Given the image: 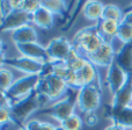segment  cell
<instances>
[{
    "instance_id": "cell-8",
    "label": "cell",
    "mask_w": 132,
    "mask_h": 130,
    "mask_svg": "<svg viewBox=\"0 0 132 130\" xmlns=\"http://www.w3.org/2000/svg\"><path fill=\"white\" fill-rule=\"evenodd\" d=\"M115 56H116V52H115L111 43L110 42H104L97 50L94 51L90 55L85 56V58L96 66L109 67L115 62Z\"/></svg>"
},
{
    "instance_id": "cell-28",
    "label": "cell",
    "mask_w": 132,
    "mask_h": 130,
    "mask_svg": "<svg viewBox=\"0 0 132 130\" xmlns=\"http://www.w3.org/2000/svg\"><path fill=\"white\" fill-rule=\"evenodd\" d=\"M39 7H41V1H35V0H23L22 9L24 12H27L28 14H30V15H32Z\"/></svg>"
},
{
    "instance_id": "cell-15",
    "label": "cell",
    "mask_w": 132,
    "mask_h": 130,
    "mask_svg": "<svg viewBox=\"0 0 132 130\" xmlns=\"http://www.w3.org/2000/svg\"><path fill=\"white\" fill-rule=\"evenodd\" d=\"M96 75V70L95 65L92 64L89 60H87V63L82 68H80L79 71L75 72V89H80L84 86H88V85H93V81L95 79Z\"/></svg>"
},
{
    "instance_id": "cell-34",
    "label": "cell",
    "mask_w": 132,
    "mask_h": 130,
    "mask_svg": "<svg viewBox=\"0 0 132 130\" xmlns=\"http://www.w3.org/2000/svg\"><path fill=\"white\" fill-rule=\"evenodd\" d=\"M18 130H28V129L26 128V127H20V128H19Z\"/></svg>"
},
{
    "instance_id": "cell-18",
    "label": "cell",
    "mask_w": 132,
    "mask_h": 130,
    "mask_svg": "<svg viewBox=\"0 0 132 130\" xmlns=\"http://www.w3.org/2000/svg\"><path fill=\"white\" fill-rule=\"evenodd\" d=\"M104 5L100 1H95V0H89L86 1L82 5V13L86 19L90 21H98L102 19V13Z\"/></svg>"
},
{
    "instance_id": "cell-10",
    "label": "cell",
    "mask_w": 132,
    "mask_h": 130,
    "mask_svg": "<svg viewBox=\"0 0 132 130\" xmlns=\"http://www.w3.org/2000/svg\"><path fill=\"white\" fill-rule=\"evenodd\" d=\"M75 103L74 100H72L71 96L63 99V100L57 101L56 103L51 105L50 107L46 109V113L50 115L52 119L57 120V121L63 122L64 120H66L67 117L72 116L74 114V108H75Z\"/></svg>"
},
{
    "instance_id": "cell-36",
    "label": "cell",
    "mask_w": 132,
    "mask_h": 130,
    "mask_svg": "<svg viewBox=\"0 0 132 130\" xmlns=\"http://www.w3.org/2000/svg\"><path fill=\"white\" fill-rule=\"evenodd\" d=\"M130 106H131V107H132V102H131V105H130Z\"/></svg>"
},
{
    "instance_id": "cell-24",
    "label": "cell",
    "mask_w": 132,
    "mask_h": 130,
    "mask_svg": "<svg viewBox=\"0 0 132 130\" xmlns=\"http://www.w3.org/2000/svg\"><path fill=\"white\" fill-rule=\"evenodd\" d=\"M84 126V120L77 114L67 117L63 122H60V128L63 130H81Z\"/></svg>"
},
{
    "instance_id": "cell-1",
    "label": "cell",
    "mask_w": 132,
    "mask_h": 130,
    "mask_svg": "<svg viewBox=\"0 0 132 130\" xmlns=\"http://www.w3.org/2000/svg\"><path fill=\"white\" fill-rule=\"evenodd\" d=\"M104 39L100 34L96 26L86 27L79 30L74 35L73 39V47L81 56H87L96 51L103 43Z\"/></svg>"
},
{
    "instance_id": "cell-33",
    "label": "cell",
    "mask_w": 132,
    "mask_h": 130,
    "mask_svg": "<svg viewBox=\"0 0 132 130\" xmlns=\"http://www.w3.org/2000/svg\"><path fill=\"white\" fill-rule=\"evenodd\" d=\"M104 130H126V128H124V127L119 126V124L111 123L110 126H108L107 128H104Z\"/></svg>"
},
{
    "instance_id": "cell-30",
    "label": "cell",
    "mask_w": 132,
    "mask_h": 130,
    "mask_svg": "<svg viewBox=\"0 0 132 130\" xmlns=\"http://www.w3.org/2000/svg\"><path fill=\"white\" fill-rule=\"evenodd\" d=\"M41 126H42V122L38 121V120H30V121H28L24 124V127L28 130H39Z\"/></svg>"
},
{
    "instance_id": "cell-23",
    "label": "cell",
    "mask_w": 132,
    "mask_h": 130,
    "mask_svg": "<svg viewBox=\"0 0 132 130\" xmlns=\"http://www.w3.org/2000/svg\"><path fill=\"white\" fill-rule=\"evenodd\" d=\"M123 13L122 9L116 5H104L102 13V19L101 20H111V21H117V22H122L123 20Z\"/></svg>"
},
{
    "instance_id": "cell-21",
    "label": "cell",
    "mask_w": 132,
    "mask_h": 130,
    "mask_svg": "<svg viewBox=\"0 0 132 130\" xmlns=\"http://www.w3.org/2000/svg\"><path fill=\"white\" fill-rule=\"evenodd\" d=\"M41 6L57 15H64L67 11V4L63 0H43L41 1Z\"/></svg>"
},
{
    "instance_id": "cell-14",
    "label": "cell",
    "mask_w": 132,
    "mask_h": 130,
    "mask_svg": "<svg viewBox=\"0 0 132 130\" xmlns=\"http://www.w3.org/2000/svg\"><path fill=\"white\" fill-rule=\"evenodd\" d=\"M107 117L112 121V123L119 124L124 128L132 129V107L121 108V109H109L107 110Z\"/></svg>"
},
{
    "instance_id": "cell-12",
    "label": "cell",
    "mask_w": 132,
    "mask_h": 130,
    "mask_svg": "<svg viewBox=\"0 0 132 130\" xmlns=\"http://www.w3.org/2000/svg\"><path fill=\"white\" fill-rule=\"evenodd\" d=\"M126 80H128V74L115 62L108 67L107 75H105V84L108 85V88L112 95L124 86Z\"/></svg>"
},
{
    "instance_id": "cell-26",
    "label": "cell",
    "mask_w": 132,
    "mask_h": 130,
    "mask_svg": "<svg viewBox=\"0 0 132 130\" xmlns=\"http://www.w3.org/2000/svg\"><path fill=\"white\" fill-rule=\"evenodd\" d=\"M0 81H1V92H6L13 85V73L8 68L2 67L0 70Z\"/></svg>"
},
{
    "instance_id": "cell-5",
    "label": "cell",
    "mask_w": 132,
    "mask_h": 130,
    "mask_svg": "<svg viewBox=\"0 0 132 130\" xmlns=\"http://www.w3.org/2000/svg\"><path fill=\"white\" fill-rule=\"evenodd\" d=\"M77 106L82 113H92L97 110L101 105V93L94 85L84 86L77 95Z\"/></svg>"
},
{
    "instance_id": "cell-32",
    "label": "cell",
    "mask_w": 132,
    "mask_h": 130,
    "mask_svg": "<svg viewBox=\"0 0 132 130\" xmlns=\"http://www.w3.org/2000/svg\"><path fill=\"white\" fill-rule=\"evenodd\" d=\"M122 22H125V23H128V25L132 26V11H129L124 14Z\"/></svg>"
},
{
    "instance_id": "cell-2",
    "label": "cell",
    "mask_w": 132,
    "mask_h": 130,
    "mask_svg": "<svg viewBox=\"0 0 132 130\" xmlns=\"http://www.w3.org/2000/svg\"><path fill=\"white\" fill-rule=\"evenodd\" d=\"M46 100L48 99L45 96L38 94L37 91H34L28 96L13 102V105L9 107V109H11L14 122L23 123L27 120V117L30 114H32L35 110L39 109Z\"/></svg>"
},
{
    "instance_id": "cell-17",
    "label": "cell",
    "mask_w": 132,
    "mask_h": 130,
    "mask_svg": "<svg viewBox=\"0 0 132 130\" xmlns=\"http://www.w3.org/2000/svg\"><path fill=\"white\" fill-rule=\"evenodd\" d=\"M12 40L15 44L32 43V42H37V33L30 25L23 26L14 30L12 34Z\"/></svg>"
},
{
    "instance_id": "cell-16",
    "label": "cell",
    "mask_w": 132,
    "mask_h": 130,
    "mask_svg": "<svg viewBox=\"0 0 132 130\" xmlns=\"http://www.w3.org/2000/svg\"><path fill=\"white\" fill-rule=\"evenodd\" d=\"M115 63L126 73L132 72V42L123 44L115 56Z\"/></svg>"
},
{
    "instance_id": "cell-29",
    "label": "cell",
    "mask_w": 132,
    "mask_h": 130,
    "mask_svg": "<svg viewBox=\"0 0 132 130\" xmlns=\"http://www.w3.org/2000/svg\"><path fill=\"white\" fill-rule=\"evenodd\" d=\"M98 122V116L95 112L92 113H86L84 116V123L88 127H94L96 126Z\"/></svg>"
},
{
    "instance_id": "cell-11",
    "label": "cell",
    "mask_w": 132,
    "mask_h": 130,
    "mask_svg": "<svg viewBox=\"0 0 132 130\" xmlns=\"http://www.w3.org/2000/svg\"><path fill=\"white\" fill-rule=\"evenodd\" d=\"M15 47L19 50V52H20L22 56L39 60V62L44 63V64H48V63L51 62L50 56H49L48 51H46V48L43 45H41V44H38L37 42L15 44Z\"/></svg>"
},
{
    "instance_id": "cell-3",
    "label": "cell",
    "mask_w": 132,
    "mask_h": 130,
    "mask_svg": "<svg viewBox=\"0 0 132 130\" xmlns=\"http://www.w3.org/2000/svg\"><path fill=\"white\" fill-rule=\"evenodd\" d=\"M68 86L62 78L53 73L46 75H41L39 82L37 85V93L45 96L48 100H58L65 94Z\"/></svg>"
},
{
    "instance_id": "cell-20",
    "label": "cell",
    "mask_w": 132,
    "mask_h": 130,
    "mask_svg": "<svg viewBox=\"0 0 132 130\" xmlns=\"http://www.w3.org/2000/svg\"><path fill=\"white\" fill-rule=\"evenodd\" d=\"M119 23L121 22L111 21V20H100L97 22V25H96V27H97L100 34L102 35V37L105 41V37H108V39H112L114 36H117Z\"/></svg>"
},
{
    "instance_id": "cell-31",
    "label": "cell",
    "mask_w": 132,
    "mask_h": 130,
    "mask_svg": "<svg viewBox=\"0 0 132 130\" xmlns=\"http://www.w3.org/2000/svg\"><path fill=\"white\" fill-rule=\"evenodd\" d=\"M59 127H55L53 124L48 123V122H42V126L39 130H58Z\"/></svg>"
},
{
    "instance_id": "cell-9",
    "label": "cell",
    "mask_w": 132,
    "mask_h": 130,
    "mask_svg": "<svg viewBox=\"0 0 132 130\" xmlns=\"http://www.w3.org/2000/svg\"><path fill=\"white\" fill-rule=\"evenodd\" d=\"M32 22V16L24 12L23 9H16L11 11L4 19H1V30H16L23 26H28Z\"/></svg>"
},
{
    "instance_id": "cell-19",
    "label": "cell",
    "mask_w": 132,
    "mask_h": 130,
    "mask_svg": "<svg viewBox=\"0 0 132 130\" xmlns=\"http://www.w3.org/2000/svg\"><path fill=\"white\" fill-rule=\"evenodd\" d=\"M31 16H32V22L37 27L42 28V29H51L53 27V25H55L53 14L42 6Z\"/></svg>"
},
{
    "instance_id": "cell-13",
    "label": "cell",
    "mask_w": 132,
    "mask_h": 130,
    "mask_svg": "<svg viewBox=\"0 0 132 130\" xmlns=\"http://www.w3.org/2000/svg\"><path fill=\"white\" fill-rule=\"evenodd\" d=\"M132 102V72L128 74V80L124 86L117 93L112 95L111 100V109H121L128 107Z\"/></svg>"
},
{
    "instance_id": "cell-4",
    "label": "cell",
    "mask_w": 132,
    "mask_h": 130,
    "mask_svg": "<svg viewBox=\"0 0 132 130\" xmlns=\"http://www.w3.org/2000/svg\"><path fill=\"white\" fill-rule=\"evenodd\" d=\"M39 79H41V75L38 74H26L24 77L16 79L13 82V85L4 93L15 102L36 91Z\"/></svg>"
},
{
    "instance_id": "cell-35",
    "label": "cell",
    "mask_w": 132,
    "mask_h": 130,
    "mask_svg": "<svg viewBox=\"0 0 132 130\" xmlns=\"http://www.w3.org/2000/svg\"><path fill=\"white\" fill-rule=\"evenodd\" d=\"M126 130H132V129H126Z\"/></svg>"
},
{
    "instance_id": "cell-22",
    "label": "cell",
    "mask_w": 132,
    "mask_h": 130,
    "mask_svg": "<svg viewBox=\"0 0 132 130\" xmlns=\"http://www.w3.org/2000/svg\"><path fill=\"white\" fill-rule=\"evenodd\" d=\"M65 63L73 72H77V71H79L80 68L84 67L85 64L87 63V59L84 57V56L80 55V53L74 49V47H73V50L71 51L70 56H68V58L65 60Z\"/></svg>"
},
{
    "instance_id": "cell-6",
    "label": "cell",
    "mask_w": 132,
    "mask_h": 130,
    "mask_svg": "<svg viewBox=\"0 0 132 130\" xmlns=\"http://www.w3.org/2000/svg\"><path fill=\"white\" fill-rule=\"evenodd\" d=\"M2 65H9L16 70L24 72L26 74H38L41 75L44 71L45 64L39 60L32 59V58L26 57V56H19V57H9L6 58L2 56L1 58Z\"/></svg>"
},
{
    "instance_id": "cell-25",
    "label": "cell",
    "mask_w": 132,
    "mask_h": 130,
    "mask_svg": "<svg viewBox=\"0 0 132 130\" xmlns=\"http://www.w3.org/2000/svg\"><path fill=\"white\" fill-rule=\"evenodd\" d=\"M117 39L122 41L124 44L131 43L132 42V26L128 25L125 22H121L117 32Z\"/></svg>"
},
{
    "instance_id": "cell-27",
    "label": "cell",
    "mask_w": 132,
    "mask_h": 130,
    "mask_svg": "<svg viewBox=\"0 0 132 130\" xmlns=\"http://www.w3.org/2000/svg\"><path fill=\"white\" fill-rule=\"evenodd\" d=\"M0 123H1L2 128H4L6 124L14 123V119H13V116H12L11 109H9L8 107H5V106L0 107Z\"/></svg>"
},
{
    "instance_id": "cell-7",
    "label": "cell",
    "mask_w": 132,
    "mask_h": 130,
    "mask_svg": "<svg viewBox=\"0 0 132 130\" xmlns=\"http://www.w3.org/2000/svg\"><path fill=\"white\" fill-rule=\"evenodd\" d=\"M45 48L51 62H65L73 50V44L65 37H53Z\"/></svg>"
}]
</instances>
